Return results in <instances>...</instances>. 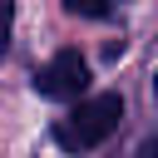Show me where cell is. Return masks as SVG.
I'll return each mask as SVG.
<instances>
[{"mask_svg": "<svg viewBox=\"0 0 158 158\" xmlns=\"http://www.w3.org/2000/svg\"><path fill=\"white\" fill-rule=\"evenodd\" d=\"M118 123H123V94H94V99H79V109L54 123V143L69 153H89L104 138H114Z\"/></svg>", "mask_w": 158, "mask_h": 158, "instance_id": "1", "label": "cell"}, {"mask_svg": "<svg viewBox=\"0 0 158 158\" xmlns=\"http://www.w3.org/2000/svg\"><path fill=\"white\" fill-rule=\"evenodd\" d=\"M35 89H40V99H54V104L79 99V94L89 89V64H84V54H79V49H59L49 64L35 69Z\"/></svg>", "mask_w": 158, "mask_h": 158, "instance_id": "2", "label": "cell"}, {"mask_svg": "<svg viewBox=\"0 0 158 158\" xmlns=\"http://www.w3.org/2000/svg\"><path fill=\"white\" fill-rule=\"evenodd\" d=\"M69 15H89V20H104L109 15V0H64Z\"/></svg>", "mask_w": 158, "mask_h": 158, "instance_id": "3", "label": "cell"}, {"mask_svg": "<svg viewBox=\"0 0 158 158\" xmlns=\"http://www.w3.org/2000/svg\"><path fill=\"white\" fill-rule=\"evenodd\" d=\"M10 25H15V0H0V49L10 44Z\"/></svg>", "mask_w": 158, "mask_h": 158, "instance_id": "4", "label": "cell"}, {"mask_svg": "<svg viewBox=\"0 0 158 158\" xmlns=\"http://www.w3.org/2000/svg\"><path fill=\"white\" fill-rule=\"evenodd\" d=\"M133 158H158V133H153V138H143V143L133 148Z\"/></svg>", "mask_w": 158, "mask_h": 158, "instance_id": "5", "label": "cell"}, {"mask_svg": "<svg viewBox=\"0 0 158 158\" xmlns=\"http://www.w3.org/2000/svg\"><path fill=\"white\" fill-rule=\"evenodd\" d=\"M153 94H158V74H153Z\"/></svg>", "mask_w": 158, "mask_h": 158, "instance_id": "6", "label": "cell"}]
</instances>
